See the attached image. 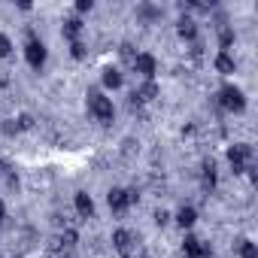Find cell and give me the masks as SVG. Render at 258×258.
Returning <instances> with one entry per match:
<instances>
[{"label":"cell","instance_id":"obj_22","mask_svg":"<svg viewBox=\"0 0 258 258\" xmlns=\"http://www.w3.org/2000/svg\"><path fill=\"white\" fill-rule=\"evenodd\" d=\"M140 16H146V19H158L161 10H155V7H140Z\"/></svg>","mask_w":258,"mask_h":258},{"label":"cell","instance_id":"obj_23","mask_svg":"<svg viewBox=\"0 0 258 258\" xmlns=\"http://www.w3.org/2000/svg\"><path fill=\"white\" fill-rule=\"evenodd\" d=\"M167 219H170V216H167L164 210H158V213H155V225H161V228H164V225H167Z\"/></svg>","mask_w":258,"mask_h":258},{"label":"cell","instance_id":"obj_8","mask_svg":"<svg viewBox=\"0 0 258 258\" xmlns=\"http://www.w3.org/2000/svg\"><path fill=\"white\" fill-rule=\"evenodd\" d=\"M182 249H185V255L188 258H213V252H210V246L207 243H201L198 237H185V243H182Z\"/></svg>","mask_w":258,"mask_h":258},{"label":"cell","instance_id":"obj_1","mask_svg":"<svg viewBox=\"0 0 258 258\" xmlns=\"http://www.w3.org/2000/svg\"><path fill=\"white\" fill-rule=\"evenodd\" d=\"M219 106L228 109V112H243V109H246V97H243V91H240L237 85H222V91H219Z\"/></svg>","mask_w":258,"mask_h":258},{"label":"cell","instance_id":"obj_13","mask_svg":"<svg viewBox=\"0 0 258 258\" xmlns=\"http://www.w3.org/2000/svg\"><path fill=\"white\" fill-rule=\"evenodd\" d=\"M176 222H179L182 228H191V225L198 222V213H195V207H179V213H176Z\"/></svg>","mask_w":258,"mask_h":258},{"label":"cell","instance_id":"obj_4","mask_svg":"<svg viewBox=\"0 0 258 258\" xmlns=\"http://www.w3.org/2000/svg\"><path fill=\"white\" fill-rule=\"evenodd\" d=\"M106 201H109V210L112 213H124L131 204H137V191H131V188H112L106 195Z\"/></svg>","mask_w":258,"mask_h":258},{"label":"cell","instance_id":"obj_24","mask_svg":"<svg viewBox=\"0 0 258 258\" xmlns=\"http://www.w3.org/2000/svg\"><path fill=\"white\" fill-rule=\"evenodd\" d=\"M91 7H94V4H91V0H79V4H76V10H79V13H88Z\"/></svg>","mask_w":258,"mask_h":258},{"label":"cell","instance_id":"obj_2","mask_svg":"<svg viewBox=\"0 0 258 258\" xmlns=\"http://www.w3.org/2000/svg\"><path fill=\"white\" fill-rule=\"evenodd\" d=\"M88 112L97 121H112V100L100 91H88Z\"/></svg>","mask_w":258,"mask_h":258},{"label":"cell","instance_id":"obj_25","mask_svg":"<svg viewBox=\"0 0 258 258\" xmlns=\"http://www.w3.org/2000/svg\"><path fill=\"white\" fill-rule=\"evenodd\" d=\"M4 219H7V207H4V201H0V225H4Z\"/></svg>","mask_w":258,"mask_h":258},{"label":"cell","instance_id":"obj_7","mask_svg":"<svg viewBox=\"0 0 258 258\" xmlns=\"http://www.w3.org/2000/svg\"><path fill=\"white\" fill-rule=\"evenodd\" d=\"M155 97H158V85H155L152 79H146L140 88H134V94H131V106H140V103L155 100Z\"/></svg>","mask_w":258,"mask_h":258},{"label":"cell","instance_id":"obj_18","mask_svg":"<svg viewBox=\"0 0 258 258\" xmlns=\"http://www.w3.org/2000/svg\"><path fill=\"white\" fill-rule=\"evenodd\" d=\"M16 127H19V131H28V127H34V118H31L28 112H22L19 121H16Z\"/></svg>","mask_w":258,"mask_h":258},{"label":"cell","instance_id":"obj_11","mask_svg":"<svg viewBox=\"0 0 258 258\" xmlns=\"http://www.w3.org/2000/svg\"><path fill=\"white\" fill-rule=\"evenodd\" d=\"M61 34H64L70 43H76V40H79V34H82V22H79V19H67V22H64V28H61Z\"/></svg>","mask_w":258,"mask_h":258},{"label":"cell","instance_id":"obj_15","mask_svg":"<svg viewBox=\"0 0 258 258\" xmlns=\"http://www.w3.org/2000/svg\"><path fill=\"white\" fill-rule=\"evenodd\" d=\"M103 85H106V88H118V85H121V73H118L115 67H106V70H103Z\"/></svg>","mask_w":258,"mask_h":258},{"label":"cell","instance_id":"obj_14","mask_svg":"<svg viewBox=\"0 0 258 258\" xmlns=\"http://www.w3.org/2000/svg\"><path fill=\"white\" fill-rule=\"evenodd\" d=\"M216 70H219V73H234V58H231L228 52H219V55H216Z\"/></svg>","mask_w":258,"mask_h":258},{"label":"cell","instance_id":"obj_20","mask_svg":"<svg viewBox=\"0 0 258 258\" xmlns=\"http://www.w3.org/2000/svg\"><path fill=\"white\" fill-rule=\"evenodd\" d=\"M219 43H222V49H228V46L234 43V31H231V28H225V31L219 34Z\"/></svg>","mask_w":258,"mask_h":258},{"label":"cell","instance_id":"obj_17","mask_svg":"<svg viewBox=\"0 0 258 258\" xmlns=\"http://www.w3.org/2000/svg\"><path fill=\"white\" fill-rule=\"evenodd\" d=\"M201 170H204V185L213 188V185H216V161H204Z\"/></svg>","mask_w":258,"mask_h":258},{"label":"cell","instance_id":"obj_6","mask_svg":"<svg viewBox=\"0 0 258 258\" xmlns=\"http://www.w3.org/2000/svg\"><path fill=\"white\" fill-rule=\"evenodd\" d=\"M249 158H252V146H249V143H237V146H231V149H228V161H231L234 173H243Z\"/></svg>","mask_w":258,"mask_h":258},{"label":"cell","instance_id":"obj_3","mask_svg":"<svg viewBox=\"0 0 258 258\" xmlns=\"http://www.w3.org/2000/svg\"><path fill=\"white\" fill-rule=\"evenodd\" d=\"M25 58H28V64L34 67V70H40L43 64H46V46L37 40V34L34 31H28V46H25Z\"/></svg>","mask_w":258,"mask_h":258},{"label":"cell","instance_id":"obj_5","mask_svg":"<svg viewBox=\"0 0 258 258\" xmlns=\"http://www.w3.org/2000/svg\"><path fill=\"white\" fill-rule=\"evenodd\" d=\"M112 246H115V252H118L121 258H131V255H134V249H137V240H134V234H131V231L118 228V231L112 234Z\"/></svg>","mask_w":258,"mask_h":258},{"label":"cell","instance_id":"obj_9","mask_svg":"<svg viewBox=\"0 0 258 258\" xmlns=\"http://www.w3.org/2000/svg\"><path fill=\"white\" fill-rule=\"evenodd\" d=\"M134 70L143 73L146 79H152V73H155V58H152V55H137V58H134Z\"/></svg>","mask_w":258,"mask_h":258},{"label":"cell","instance_id":"obj_21","mask_svg":"<svg viewBox=\"0 0 258 258\" xmlns=\"http://www.w3.org/2000/svg\"><path fill=\"white\" fill-rule=\"evenodd\" d=\"M70 52H73V58H76V61H82V58H85V46H82L79 40H76V43H70Z\"/></svg>","mask_w":258,"mask_h":258},{"label":"cell","instance_id":"obj_19","mask_svg":"<svg viewBox=\"0 0 258 258\" xmlns=\"http://www.w3.org/2000/svg\"><path fill=\"white\" fill-rule=\"evenodd\" d=\"M13 52V43H10V37L7 34H0V58H7Z\"/></svg>","mask_w":258,"mask_h":258},{"label":"cell","instance_id":"obj_16","mask_svg":"<svg viewBox=\"0 0 258 258\" xmlns=\"http://www.w3.org/2000/svg\"><path fill=\"white\" fill-rule=\"evenodd\" d=\"M237 252H240V258H258V246L252 240H240L237 243Z\"/></svg>","mask_w":258,"mask_h":258},{"label":"cell","instance_id":"obj_10","mask_svg":"<svg viewBox=\"0 0 258 258\" xmlns=\"http://www.w3.org/2000/svg\"><path fill=\"white\" fill-rule=\"evenodd\" d=\"M76 213H79L82 219H91V216H94V201H91L85 191H76Z\"/></svg>","mask_w":258,"mask_h":258},{"label":"cell","instance_id":"obj_12","mask_svg":"<svg viewBox=\"0 0 258 258\" xmlns=\"http://www.w3.org/2000/svg\"><path fill=\"white\" fill-rule=\"evenodd\" d=\"M176 31H179V37H182V40H195V37H198V25H195L191 19H179Z\"/></svg>","mask_w":258,"mask_h":258}]
</instances>
